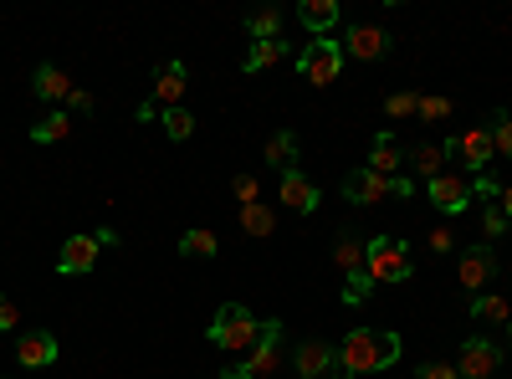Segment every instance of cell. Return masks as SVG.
<instances>
[{
    "instance_id": "cell-1",
    "label": "cell",
    "mask_w": 512,
    "mask_h": 379,
    "mask_svg": "<svg viewBox=\"0 0 512 379\" xmlns=\"http://www.w3.org/2000/svg\"><path fill=\"white\" fill-rule=\"evenodd\" d=\"M333 359L344 364V374L369 379V374L390 369L400 359V333H390V328H349L344 339H338Z\"/></svg>"
},
{
    "instance_id": "cell-2",
    "label": "cell",
    "mask_w": 512,
    "mask_h": 379,
    "mask_svg": "<svg viewBox=\"0 0 512 379\" xmlns=\"http://www.w3.org/2000/svg\"><path fill=\"white\" fill-rule=\"evenodd\" d=\"M282 349H287V333H282V318H267L256 323V344L246 354V364H231L221 379H272L282 369Z\"/></svg>"
},
{
    "instance_id": "cell-3",
    "label": "cell",
    "mask_w": 512,
    "mask_h": 379,
    "mask_svg": "<svg viewBox=\"0 0 512 379\" xmlns=\"http://www.w3.org/2000/svg\"><path fill=\"white\" fill-rule=\"evenodd\" d=\"M364 272L374 277V287H379V282H410V272H415L410 246H405L400 236H374V241H364Z\"/></svg>"
},
{
    "instance_id": "cell-4",
    "label": "cell",
    "mask_w": 512,
    "mask_h": 379,
    "mask_svg": "<svg viewBox=\"0 0 512 379\" xmlns=\"http://www.w3.org/2000/svg\"><path fill=\"white\" fill-rule=\"evenodd\" d=\"M205 339L216 344L221 354H241V349L256 344V318H251L241 303H221V308H216V323L205 328Z\"/></svg>"
},
{
    "instance_id": "cell-5",
    "label": "cell",
    "mask_w": 512,
    "mask_h": 379,
    "mask_svg": "<svg viewBox=\"0 0 512 379\" xmlns=\"http://www.w3.org/2000/svg\"><path fill=\"white\" fill-rule=\"evenodd\" d=\"M297 72H303V82H313V88H328V82H338V72H344V47H338L333 36H313L303 52H297Z\"/></svg>"
},
{
    "instance_id": "cell-6",
    "label": "cell",
    "mask_w": 512,
    "mask_h": 379,
    "mask_svg": "<svg viewBox=\"0 0 512 379\" xmlns=\"http://www.w3.org/2000/svg\"><path fill=\"white\" fill-rule=\"evenodd\" d=\"M446 154H451V159H461V170H472V175H487L492 164H497V154H492V134H487V123H477V129H466V134H456V139L446 144Z\"/></svg>"
},
{
    "instance_id": "cell-7",
    "label": "cell",
    "mask_w": 512,
    "mask_h": 379,
    "mask_svg": "<svg viewBox=\"0 0 512 379\" xmlns=\"http://www.w3.org/2000/svg\"><path fill=\"white\" fill-rule=\"evenodd\" d=\"M497 364H502V349L487 339V333H472V339L461 344L456 374H461V379H497Z\"/></svg>"
},
{
    "instance_id": "cell-8",
    "label": "cell",
    "mask_w": 512,
    "mask_h": 379,
    "mask_svg": "<svg viewBox=\"0 0 512 379\" xmlns=\"http://www.w3.org/2000/svg\"><path fill=\"white\" fill-rule=\"evenodd\" d=\"M390 31L384 26H369V21H359V26H349L344 31V57H354V62H379V57H390Z\"/></svg>"
},
{
    "instance_id": "cell-9",
    "label": "cell",
    "mask_w": 512,
    "mask_h": 379,
    "mask_svg": "<svg viewBox=\"0 0 512 379\" xmlns=\"http://www.w3.org/2000/svg\"><path fill=\"white\" fill-rule=\"evenodd\" d=\"M16 359H21V369H52L62 359V344L52 339L47 328H31V333L16 339Z\"/></svg>"
},
{
    "instance_id": "cell-10",
    "label": "cell",
    "mask_w": 512,
    "mask_h": 379,
    "mask_svg": "<svg viewBox=\"0 0 512 379\" xmlns=\"http://www.w3.org/2000/svg\"><path fill=\"white\" fill-rule=\"evenodd\" d=\"M492 277H497V257H492V246H466V251H461V287L472 292V298H482Z\"/></svg>"
},
{
    "instance_id": "cell-11",
    "label": "cell",
    "mask_w": 512,
    "mask_h": 379,
    "mask_svg": "<svg viewBox=\"0 0 512 379\" xmlns=\"http://www.w3.org/2000/svg\"><path fill=\"white\" fill-rule=\"evenodd\" d=\"M425 200H431L441 216H461V210L472 205V185H466L461 175H436L431 185H425Z\"/></svg>"
},
{
    "instance_id": "cell-12",
    "label": "cell",
    "mask_w": 512,
    "mask_h": 379,
    "mask_svg": "<svg viewBox=\"0 0 512 379\" xmlns=\"http://www.w3.org/2000/svg\"><path fill=\"white\" fill-rule=\"evenodd\" d=\"M333 364H338V359H333V344H323V339H303V344L292 349V369H297V379H323Z\"/></svg>"
},
{
    "instance_id": "cell-13",
    "label": "cell",
    "mask_w": 512,
    "mask_h": 379,
    "mask_svg": "<svg viewBox=\"0 0 512 379\" xmlns=\"http://www.w3.org/2000/svg\"><path fill=\"white\" fill-rule=\"evenodd\" d=\"M98 251H103L98 236H67L62 251H57V272H67V277H72V272H93Z\"/></svg>"
},
{
    "instance_id": "cell-14",
    "label": "cell",
    "mask_w": 512,
    "mask_h": 379,
    "mask_svg": "<svg viewBox=\"0 0 512 379\" xmlns=\"http://www.w3.org/2000/svg\"><path fill=\"white\" fill-rule=\"evenodd\" d=\"M344 195L354 205H379L384 195H395V180H384L374 170H354V175H344Z\"/></svg>"
},
{
    "instance_id": "cell-15",
    "label": "cell",
    "mask_w": 512,
    "mask_h": 379,
    "mask_svg": "<svg viewBox=\"0 0 512 379\" xmlns=\"http://www.w3.org/2000/svg\"><path fill=\"white\" fill-rule=\"evenodd\" d=\"M364 170H374V175H384V180H395V175L405 170V149H400V139H395V134H374Z\"/></svg>"
},
{
    "instance_id": "cell-16",
    "label": "cell",
    "mask_w": 512,
    "mask_h": 379,
    "mask_svg": "<svg viewBox=\"0 0 512 379\" xmlns=\"http://www.w3.org/2000/svg\"><path fill=\"white\" fill-rule=\"evenodd\" d=\"M180 93H185V62H159L154 67V108H180Z\"/></svg>"
},
{
    "instance_id": "cell-17",
    "label": "cell",
    "mask_w": 512,
    "mask_h": 379,
    "mask_svg": "<svg viewBox=\"0 0 512 379\" xmlns=\"http://www.w3.org/2000/svg\"><path fill=\"white\" fill-rule=\"evenodd\" d=\"M72 88H77V82H72L62 67H52V62H41V67H36V77H31V93H36L41 103H67V98H72Z\"/></svg>"
},
{
    "instance_id": "cell-18",
    "label": "cell",
    "mask_w": 512,
    "mask_h": 379,
    "mask_svg": "<svg viewBox=\"0 0 512 379\" xmlns=\"http://www.w3.org/2000/svg\"><path fill=\"white\" fill-rule=\"evenodd\" d=\"M318 200H323V195H318V185H313V180H303L297 170H287V175H282V205H292L297 216H313Z\"/></svg>"
},
{
    "instance_id": "cell-19",
    "label": "cell",
    "mask_w": 512,
    "mask_h": 379,
    "mask_svg": "<svg viewBox=\"0 0 512 379\" xmlns=\"http://www.w3.org/2000/svg\"><path fill=\"white\" fill-rule=\"evenodd\" d=\"M292 57V41H251V52L241 57V72H267V67H277V62H287Z\"/></svg>"
},
{
    "instance_id": "cell-20",
    "label": "cell",
    "mask_w": 512,
    "mask_h": 379,
    "mask_svg": "<svg viewBox=\"0 0 512 379\" xmlns=\"http://www.w3.org/2000/svg\"><path fill=\"white\" fill-rule=\"evenodd\" d=\"M405 164H410L425 185H431L436 175H446V170H441V164H446V144H415V149H405Z\"/></svg>"
},
{
    "instance_id": "cell-21",
    "label": "cell",
    "mask_w": 512,
    "mask_h": 379,
    "mask_svg": "<svg viewBox=\"0 0 512 379\" xmlns=\"http://www.w3.org/2000/svg\"><path fill=\"white\" fill-rule=\"evenodd\" d=\"M297 21H303L313 36H328L338 26V0H303V6H297Z\"/></svg>"
},
{
    "instance_id": "cell-22",
    "label": "cell",
    "mask_w": 512,
    "mask_h": 379,
    "mask_svg": "<svg viewBox=\"0 0 512 379\" xmlns=\"http://www.w3.org/2000/svg\"><path fill=\"white\" fill-rule=\"evenodd\" d=\"M333 262H338V272H364V241L354 236V231H338L333 236Z\"/></svg>"
},
{
    "instance_id": "cell-23",
    "label": "cell",
    "mask_w": 512,
    "mask_h": 379,
    "mask_svg": "<svg viewBox=\"0 0 512 379\" xmlns=\"http://www.w3.org/2000/svg\"><path fill=\"white\" fill-rule=\"evenodd\" d=\"M246 36L251 41H277L282 36V6H262L246 16Z\"/></svg>"
},
{
    "instance_id": "cell-24",
    "label": "cell",
    "mask_w": 512,
    "mask_h": 379,
    "mask_svg": "<svg viewBox=\"0 0 512 379\" xmlns=\"http://www.w3.org/2000/svg\"><path fill=\"white\" fill-rule=\"evenodd\" d=\"M472 318L477 323H512V303L502 298V292H482V298H472Z\"/></svg>"
},
{
    "instance_id": "cell-25",
    "label": "cell",
    "mask_w": 512,
    "mask_h": 379,
    "mask_svg": "<svg viewBox=\"0 0 512 379\" xmlns=\"http://www.w3.org/2000/svg\"><path fill=\"white\" fill-rule=\"evenodd\" d=\"M67 134H72V113H62V108H52V118L31 123V144H62Z\"/></svg>"
},
{
    "instance_id": "cell-26",
    "label": "cell",
    "mask_w": 512,
    "mask_h": 379,
    "mask_svg": "<svg viewBox=\"0 0 512 379\" xmlns=\"http://www.w3.org/2000/svg\"><path fill=\"white\" fill-rule=\"evenodd\" d=\"M216 251H221V241H216V231H205V226H190V231L180 236V257L205 262V257H216Z\"/></svg>"
},
{
    "instance_id": "cell-27",
    "label": "cell",
    "mask_w": 512,
    "mask_h": 379,
    "mask_svg": "<svg viewBox=\"0 0 512 379\" xmlns=\"http://www.w3.org/2000/svg\"><path fill=\"white\" fill-rule=\"evenodd\" d=\"M241 231H246V236H272V231H277L272 205H262V200H256V205H241Z\"/></svg>"
},
{
    "instance_id": "cell-28",
    "label": "cell",
    "mask_w": 512,
    "mask_h": 379,
    "mask_svg": "<svg viewBox=\"0 0 512 379\" xmlns=\"http://www.w3.org/2000/svg\"><path fill=\"white\" fill-rule=\"evenodd\" d=\"M267 164H277V170L287 175L292 164H297V134H287V129L272 134V139H267Z\"/></svg>"
},
{
    "instance_id": "cell-29",
    "label": "cell",
    "mask_w": 512,
    "mask_h": 379,
    "mask_svg": "<svg viewBox=\"0 0 512 379\" xmlns=\"http://www.w3.org/2000/svg\"><path fill=\"white\" fill-rule=\"evenodd\" d=\"M487 134H492V154L497 159H512V118L507 113H492L487 118Z\"/></svg>"
},
{
    "instance_id": "cell-30",
    "label": "cell",
    "mask_w": 512,
    "mask_h": 379,
    "mask_svg": "<svg viewBox=\"0 0 512 379\" xmlns=\"http://www.w3.org/2000/svg\"><path fill=\"white\" fill-rule=\"evenodd\" d=\"M164 134L175 139V144H185L195 134V113L190 108H164Z\"/></svg>"
},
{
    "instance_id": "cell-31",
    "label": "cell",
    "mask_w": 512,
    "mask_h": 379,
    "mask_svg": "<svg viewBox=\"0 0 512 379\" xmlns=\"http://www.w3.org/2000/svg\"><path fill=\"white\" fill-rule=\"evenodd\" d=\"M415 118H425V123H446V118H451V98L425 93V98H420V108H415Z\"/></svg>"
},
{
    "instance_id": "cell-32",
    "label": "cell",
    "mask_w": 512,
    "mask_h": 379,
    "mask_svg": "<svg viewBox=\"0 0 512 379\" xmlns=\"http://www.w3.org/2000/svg\"><path fill=\"white\" fill-rule=\"evenodd\" d=\"M369 292H374V277H369V272H354L349 287H344V303H349V308H364Z\"/></svg>"
},
{
    "instance_id": "cell-33",
    "label": "cell",
    "mask_w": 512,
    "mask_h": 379,
    "mask_svg": "<svg viewBox=\"0 0 512 379\" xmlns=\"http://www.w3.org/2000/svg\"><path fill=\"white\" fill-rule=\"evenodd\" d=\"M415 108H420V93H390L384 98V113L390 118H415Z\"/></svg>"
},
{
    "instance_id": "cell-34",
    "label": "cell",
    "mask_w": 512,
    "mask_h": 379,
    "mask_svg": "<svg viewBox=\"0 0 512 379\" xmlns=\"http://www.w3.org/2000/svg\"><path fill=\"white\" fill-rule=\"evenodd\" d=\"M231 190H236V200H241V205H256V200H262V180H256V175H236V180H231Z\"/></svg>"
},
{
    "instance_id": "cell-35",
    "label": "cell",
    "mask_w": 512,
    "mask_h": 379,
    "mask_svg": "<svg viewBox=\"0 0 512 379\" xmlns=\"http://www.w3.org/2000/svg\"><path fill=\"white\" fill-rule=\"evenodd\" d=\"M502 231H507V216H502L497 205H487V210H482V236H487V241H497Z\"/></svg>"
},
{
    "instance_id": "cell-36",
    "label": "cell",
    "mask_w": 512,
    "mask_h": 379,
    "mask_svg": "<svg viewBox=\"0 0 512 379\" xmlns=\"http://www.w3.org/2000/svg\"><path fill=\"white\" fill-rule=\"evenodd\" d=\"M425 246H431L436 257H446V251H456V236H451V226H436L431 236H425Z\"/></svg>"
},
{
    "instance_id": "cell-37",
    "label": "cell",
    "mask_w": 512,
    "mask_h": 379,
    "mask_svg": "<svg viewBox=\"0 0 512 379\" xmlns=\"http://www.w3.org/2000/svg\"><path fill=\"white\" fill-rule=\"evenodd\" d=\"M415 379H461V374H456V364H420Z\"/></svg>"
},
{
    "instance_id": "cell-38",
    "label": "cell",
    "mask_w": 512,
    "mask_h": 379,
    "mask_svg": "<svg viewBox=\"0 0 512 379\" xmlns=\"http://www.w3.org/2000/svg\"><path fill=\"white\" fill-rule=\"evenodd\" d=\"M16 323H21V308H16L11 298H0V333H11Z\"/></svg>"
},
{
    "instance_id": "cell-39",
    "label": "cell",
    "mask_w": 512,
    "mask_h": 379,
    "mask_svg": "<svg viewBox=\"0 0 512 379\" xmlns=\"http://www.w3.org/2000/svg\"><path fill=\"white\" fill-rule=\"evenodd\" d=\"M67 113H93V93H88V88H72V98H67Z\"/></svg>"
},
{
    "instance_id": "cell-40",
    "label": "cell",
    "mask_w": 512,
    "mask_h": 379,
    "mask_svg": "<svg viewBox=\"0 0 512 379\" xmlns=\"http://www.w3.org/2000/svg\"><path fill=\"white\" fill-rule=\"evenodd\" d=\"M497 210H502V216H507V221H512V185H507V190H502V195H497Z\"/></svg>"
},
{
    "instance_id": "cell-41",
    "label": "cell",
    "mask_w": 512,
    "mask_h": 379,
    "mask_svg": "<svg viewBox=\"0 0 512 379\" xmlns=\"http://www.w3.org/2000/svg\"><path fill=\"white\" fill-rule=\"evenodd\" d=\"M507 349H512V323H507Z\"/></svg>"
},
{
    "instance_id": "cell-42",
    "label": "cell",
    "mask_w": 512,
    "mask_h": 379,
    "mask_svg": "<svg viewBox=\"0 0 512 379\" xmlns=\"http://www.w3.org/2000/svg\"><path fill=\"white\" fill-rule=\"evenodd\" d=\"M338 379H354V374H338Z\"/></svg>"
}]
</instances>
